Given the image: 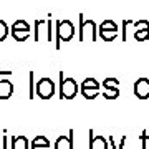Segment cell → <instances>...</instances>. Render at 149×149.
Masks as SVG:
<instances>
[{"label":"cell","mask_w":149,"mask_h":149,"mask_svg":"<svg viewBox=\"0 0 149 149\" xmlns=\"http://www.w3.org/2000/svg\"><path fill=\"white\" fill-rule=\"evenodd\" d=\"M80 42H96L98 40V27L93 20H85V15L80 13Z\"/></svg>","instance_id":"6da1fadb"},{"label":"cell","mask_w":149,"mask_h":149,"mask_svg":"<svg viewBox=\"0 0 149 149\" xmlns=\"http://www.w3.org/2000/svg\"><path fill=\"white\" fill-rule=\"evenodd\" d=\"M80 91L78 83L73 78H63V71H60V98L61 100H73Z\"/></svg>","instance_id":"7a4b0ae2"},{"label":"cell","mask_w":149,"mask_h":149,"mask_svg":"<svg viewBox=\"0 0 149 149\" xmlns=\"http://www.w3.org/2000/svg\"><path fill=\"white\" fill-rule=\"evenodd\" d=\"M74 37V25L70 20H58L56 22V50H60L61 42H70Z\"/></svg>","instance_id":"3957f363"},{"label":"cell","mask_w":149,"mask_h":149,"mask_svg":"<svg viewBox=\"0 0 149 149\" xmlns=\"http://www.w3.org/2000/svg\"><path fill=\"white\" fill-rule=\"evenodd\" d=\"M42 32L47 33L48 42L52 43V40H53V22H52V18H47V20H35V35H33L35 43L40 42Z\"/></svg>","instance_id":"277c9868"},{"label":"cell","mask_w":149,"mask_h":149,"mask_svg":"<svg viewBox=\"0 0 149 149\" xmlns=\"http://www.w3.org/2000/svg\"><path fill=\"white\" fill-rule=\"evenodd\" d=\"M55 95V83L52 78H40L37 83V96L42 100H50Z\"/></svg>","instance_id":"5b68a950"},{"label":"cell","mask_w":149,"mask_h":149,"mask_svg":"<svg viewBox=\"0 0 149 149\" xmlns=\"http://www.w3.org/2000/svg\"><path fill=\"white\" fill-rule=\"evenodd\" d=\"M134 38L138 42H149V22L148 20H139L134 23Z\"/></svg>","instance_id":"8992f818"},{"label":"cell","mask_w":149,"mask_h":149,"mask_svg":"<svg viewBox=\"0 0 149 149\" xmlns=\"http://www.w3.org/2000/svg\"><path fill=\"white\" fill-rule=\"evenodd\" d=\"M134 95L139 100H148L149 98V78H138L134 83Z\"/></svg>","instance_id":"52a82bcc"},{"label":"cell","mask_w":149,"mask_h":149,"mask_svg":"<svg viewBox=\"0 0 149 149\" xmlns=\"http://www.w3.org/2000/svg\"><path fill=\"white\" fill-rule=\"evenodd\" d=\"M90 149H109V141L104 136H95L90 129Z\"/></svg>","instance_id":"ba28073f"},{"label":"cell","mask_w":149,"mask_h":149,"mask_svg":"<svg viewBox=\"0 0 149 149\" xmlns=\"http://www.w3.org/2000/svg\"><path fill=\"white\" fill-rule=\"evenodd\" d=\"M73 136H74L73 129H70L68 136H60L55 141V149H73Z\"/></svg>","instance_id":"9c48e42d"},{"label":"cell","mask_w":149,"mask_h":149,"mask_svg":"<svg viewBox=\"0 0 149 149\" xmlns=\"http://www.w3.org/2000/svg\"><path fill=\"white\" fill-rule=\"evenodd\" d=\"M13 95V83L10 80H0V100H8Z\"/></svg>","instance_id":"30bf717a"},{"label":"cell","mask_w":149,"mask_h":149,"mask_svg":"<svg viewBox=\"0 0 149 149\" xmlns=\"http://www.w3.org/2000/svg\"><path fill=\"white\" fill-rule=\"evenodd\" d=\"M12 149H28V139L25 136H12Z\"/></svg>","instance_id":"8fae6325"},{"label":"cell","mask_w":149,"mask_h":149,"mask_svg":"<svg viewBox=\"0 0 149 149\" xmlns=\"http://www.w3.org/2000/svg\"><path fill=\"white\" fill-rule=\"evenodd\" d=\"M10 32H20V33H30V25L25 20H17L13 22Z\"/></svg>","instance_id":"7c38bea8"},{"label":"cell","mask_w":149,"mask_h":149,"mask_svg":"<svg viewBox=\"0 0 149 149\" xmlns=\"http://www.w3.org/2000/svg\"><path fill=\"white\" fill-rule=\"evenodd\" d=\"M118 32H119V30H100V28H98V35H100V38H103V40L108 42V43L113 42V40L118 37Z\"/></svg>","instance_id":"4fadbf2b"},{"label":"cell","mask_w":149,"mask_h":149,"mask_svg":"<svg viewBox=\"0 0 149 149\" xmlns=\"http://www.w3.org/2000/svg\"><path fill=\"white\" fill-rule=\"evenodd\" d=\"M100 83L96 78H85L83 83H81V88L80 90H100Z\"/></svg>","instance_id":"5bb4252c"},{"label":"cell","mask_w":149,"mask_h":149,"mask_svg":"<svg viewBox=\"0 0 149 149\" xmlns=\"http://www.w3.org/2000/svg\"><path fill=\"white\" fill-rule=\"evenodd\" d=\"M108 141H109V144H111L113 149H124V144H126L128 138H126V136H121V139H119V143H118V144H116V141H114V138H113V136H109V138H108Z\"/></svg>","instance_id":"9a60e30c"},{"label":"cell","mask_w":149,"mask_h":149,"mask_svg":"<svg viewBox=\"0 0 149 149\" xmlns=\"http://www.w3.org/2000/svg\"><path fill=\"white\" fill-rule=\"evenodd\" d=\"M103 96H104L106 100H116L118 96H119V90H118V88H109V90H104V91H103Z\"/></svg>","instance_id":"2e32d148"},{"label":"cell","mask_w":149,"mask_h":149,"mask_svg":"<svg viewBox=\"0 0 149 149\" xmlns=\"http://www.w3.org/2000/svg\"><path fill=\"white\" fill-rule=\"evenodd\" d=\"M100 30H119L118 28V25L114 23L113 20H104V22H101V25H100Z\"/></svg>","instance_id":"e0dca14e"},{"label":"cell","mask_w":149,"mask_h":149,"mask_svg":"<svg viewBox=\"0 0 149 149\" xmlns=\"http://www.w3.org/2000/svg\"><path fill=\"white\" fill-rule=\"evenodd\" d=\"M118 85H119V80H118V78H106V80L103 81V88H104V90L118 88Z\"/></svg>","instance_id":"ac0fdd59"},{"label":"cell","mask_w":149,"mask_h":149,"mask_svg":"<svg viewBox=\"0 0 149 149\" xmlns=\"http://www.w3.org/2000/svg\"><path fill=\"white\" fill-rule=\"evenodd\" d=\"M8 25H7L3 20H0V42H3L7 37H8Z\"/></svg>","instance_id":"d6986e66"},{"label":"cell","mask_w":149,"mask_h":149,"mask_svg":"<svg viewBox=\"0 0 149 149\" xmlns=\"http://www.w3.org/2000/svg\"><path fill=\"white\" fill-rule=\"evenodd\" d=\"M32 146H50V141L45 136H35L32 141Z\"/></svg>","instance_id":"ffe728a7"},{"label":"cell","mask_w":149,"mask_h":149,"mask_svg":"<svg viewBox=\"0 0 149 149\" xmlns=\"http://www.w3.org/2000/svg\"><path fill=\"white\" fill-rule=\"evenodd\" d=\"M28 78H30V91H28V98L33 100V98H35V74H33V71L28 73Z\"/></svg>","instance_id":"44dd1931"},{"label":"cell","mask_w":149,"mask_h":149,"mask_svg":"<svg viewBox=\"0 0 149 149\" xmlns=\"http://www.w3.org/2000/svg\"><path fill=\"white\" fill-rule=\"evenodd\" d=\"M81 95L85 96L86 100H95L96 96L100 95V90H81Z\"/></svg>","instance_id":"7402d4cb"},{"label":"cell","mask_w":149,"mask_h":149,"mask_svg":"<svg viewBox=\"0 0 149 149\" xmlns=\"http://www.w3.org/2000/svg\"><path fill=\"white\" fill-rule=\"evenodd\" d=\"M10 33L17 42H25V40H28V35H30V33H20V32H10Z\"/></svg>","instance_id":"603a6c76"},{"label":"cell","mask_w":149,"mask_h":149,"mask_svg":"<svg viewBox=\"0 0 149 149\" xmlns=\"http://www.w3.org/2000/svg\"><path fill=\"white\" fill-rule=\"evenodd\" d=\"M141 143H143V149H149V136H148V131H143V134L139 136Z\"/></svg>","instance_id":"cb8c5ba5"},{"label":"cell","mask_w":149,"mask_h":149,"mask_svg":"<svg viewBox=\"0 0 149 149\" xmlns=\"http://www.w3.org/2000/svg\"><path fill=\"white\" fill-rule=\"evenodd\" d=\"M131 23H133L131 20H123V35H121V40H123V42H126V40H128L126 30H128V25H131Z\"/></svg>","instance_id":"d4e9b609"},{"label":"cell","mask_w":149,"mask_h":149,"mask_svg":"<svg viewBox=\"0 0 149 149\" xmlns=\"http://www.w3.org/2000/svg\"><path fill=\"white\" fill-rule=\"evenodd\" d=\"M3 134H5L3 136V149H8V136H7L5 131H3Z\"/></svg>","instance_id":"484cf974"},{"label":"cell","mask_w":149,"mask_h":149,"mask_svg":"<svg viewBox=\"0 0 149 149\" xmlns=\"http://www.w3.org/2000/svg\"><path fill=\"white\" fill-rule=\"evenodd\" d=\"M30 149H50V146H30Z\"/></svg>","instance_id":"4316f807"}]
</instances>
